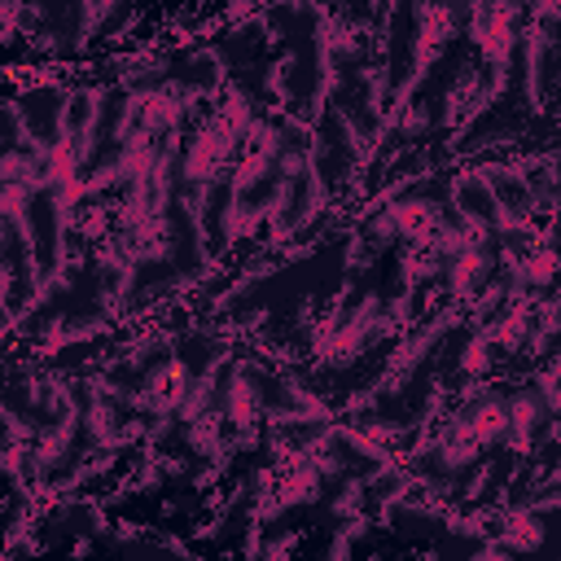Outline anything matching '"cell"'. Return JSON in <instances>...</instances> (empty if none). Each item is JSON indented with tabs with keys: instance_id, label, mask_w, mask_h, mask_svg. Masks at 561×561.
I'll list each match as a JSON object with an SVG mask.
<instances>
[{
	"instance_id": "1",
	"label": "cell",
	"mask_w": 561,
	"mask_h": 561,
	"mask_svg": "<svg viewBox=\"0 0 561 561\" xmlns=\"http://www.w3.org/2000/svg\"><path fill=\"white\" fill-rule=\"evenodd\" d=\"M368 206H386L390 219H394V228H399V241L403 245H421V250H430L434 245V232L447 224V202L434 197V193H421V188L399 193V197H386V202H368Z\"/></svg>"
},
{
	"instance_id": "2",
	"label": "cell",
	"mask_w": 561,
	"mask_h": 561,
	"mask_svg": "<svg viewBox=\"0 0 561 561\" xmlns=\"http://www.w3.org/2000/svg\"><path fill=\"white\" fill-rule=\"evenodd\" d=\"M491 539H495L500 548H508L513 557H522V552L530 557V552H539V548L548 543V522H543V513H535L530 504H508V508L495 504Z\"/></svg>"
},
{
	"instance_id": "3",
	"label": "cell",
	"mask_w": 561,
	"mask_h": 561,
	"mask_svg": "<svg viewBox=\"0 0 561 561\" xmlns=\"http://www.w3.org/2000/svg\"><path fill=\"white\" fill-rule=\"evenodd\" d=\"M451 368H456L460 381H491V373H495V346H491V337H486L482 324H469L465 320V342L456 346Z\"/></svg>"
},
{
	"instance_id": "4",
	"label": "cell",
	"mask_w": 561,
	"mask_h": 561,
	"mask_svg": "<svg viewBox=\"0 0 561 561\" xmlns=\"http://www.w3.org/2000/svg\"><path fill=\"white\" fill-rule=\"evenodd\" d=\"M368 504H373V491H368V478L364 473H346L337 482V491L329 495V513L333 522H351V517H368Z\"/></svg>"
},
{
	"instance_id": "5",
	"label": "cell",
	"mask_w": 561,
	"mask_h": 561,
	"mask_svg": "<svg viewBox=\"0 0 561 561\" xmlns=\"http://www.w3.org/2000/svg\"><path fill=\"white\" fill-rule=\"evenodd\" d=\"M298 543H302V530L285 526V530H276V535H267V539H263V552H259V561H294Z\"/></svg>"
},
{
	"instance_id": "6",
	"label": "cell",
	"mask_w": 561,
	"mask_h": 561,
	"mask_svg": "<svg viewBox=\"0 0 561 561\" xmlns=\"http://www.w3.org/2000/svg\"><path fill=\"white\" fill-rule=\"evenodd\" d=\"M465 561H517V557H513L508 548H500L495 539H486V543H478V548H473Z\"/></svg>"
},
{
	"instance_id": "7",
	"label": "cell",
	"mask_w": 561,
	"mask_h": 561,
	"mask_svg": "<svg viewBox=\"0 0 561 561\" xmlns=\"http://www.w3.org/2000/svg\"><path fill=\"white\" fill-rule=\"evenodd\" d=\"M66 557L70 561H92L96 557V535H75L70 548H66Z\"/></svg>"
}]
</instances>
